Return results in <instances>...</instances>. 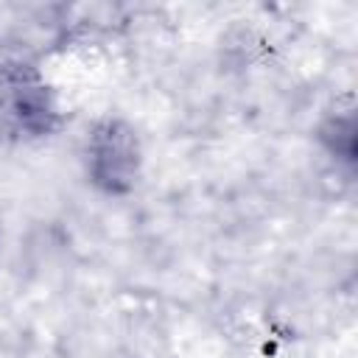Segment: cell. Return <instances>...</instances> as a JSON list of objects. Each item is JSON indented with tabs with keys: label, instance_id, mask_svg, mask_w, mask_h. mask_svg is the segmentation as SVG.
<instances>
[{
	"label": "cell",
	"instance_id": "6da1fadb",
	"mask_svg": "<svg viewBox=\"0 0 358 358\" xmlns=\"http://www.w3.org/2000/svg\"><path fill=\"white\" fill-rule=\"evenodd\" d=\"M84 159L90 182L109 196H120L137 185L143 151L134 129L126 120L103 117L92 126L87 137Z\"/></svg>",
	"mask_w": 358,
	"mask_h": 358
},
{
	"label": "cell",
	"instance_id": "7a4b0ae2",
	"mask_svg": "<svg viewBox=\"0 0 358 358\" xmlns=\"http://www.w3.org/2000/svg\"><path fill=\"white\" fill-rule=\"evenodd\" d=\"M0 117L14 131L39 137L53 131L59 112L50 90L31 67H6L0 73Z\"/></svg>",
	"mask_w": 358,
	"mask_h": 358
}]
</instances>
